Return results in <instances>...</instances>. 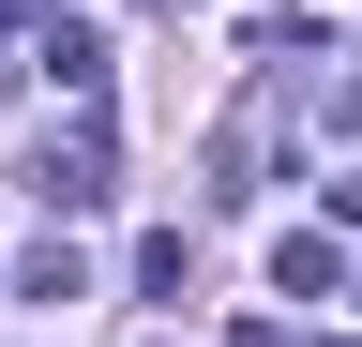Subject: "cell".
<instances>
[{"mask_svg":"<svg viewBox=\"0 0 362 347\" xmlns=\"http://www.w3.org/2000/svg\"><path fill=\"white\" fill-rule=\"evenodd\" d=\"M30 196H45V211H106V196H121V151H106V121H90V106L30 151Z\"/></svg>","mask_w":362,"mask_h":347,"instance_id":"cell-1","label":"cell"},{"mask_svg":"<svg viewBox=\"0 0 362 347\" xmlns=\"http://www.w3.org/2000/svg\"><path fill=\"white\" fill-rule=\"evenodd\" d=\"M45 91H61V106H90V91H106V30H76V16H45Z\"/></svg>","mask_w":362,"mask_h":347,"instance_id":"cell-2","label":"cell"},{"mask_svg":"<svg viewBox=\"0 0 362 347\" xmlns=\"http://www.w3.org/2000/svg\"><path fill=\"white\" fill-rule=\"evenodd\" d=\"M16 302H30V317H76V302H90L76 242H30V257H16Z\"/></svg>","mask_w":362,"mask_h":347,"instance_id":"cell-3","label":"cell"},{"mask_svg":"<svg viewBox=\"0 0 362 347\" xmlns=\"http://www.w3.org/2000/svg\"><path fill=\"white\" fill-rule=\"evenodd\" d=\"M272 287H287V302H332V287H347V257L317 242V227H287V242H272Z\"/></svg>","mask_w":362,"mask_h":347,"instance_id":"cell-4","label":"cell"},{"mask_svg":"<svg viewBox=\"0 0 362 347\" xmlns=\"http://www.w3.org/2000/svg\"><path fill=\"white\" fill-rule=\"evenodd\" d=\"M166 16H197V0H166Z\"/></svg>","mask_w":362,"mask_h":347,"instance_id":"cell-5","label":"cell"},{"mask_svg":"<svg viewBox=\"0 0 362 347\" xmlns=\"http://www.w3.org/2000/svg\"><path fill=\"white\" fill-rule=\"evenodd\" d=\"M332 347H362V332H332Z\"/></svg>","mask_w":362,"mask_h":347,"instance_id":"cell-6","label":"cell"}]
</instances>
